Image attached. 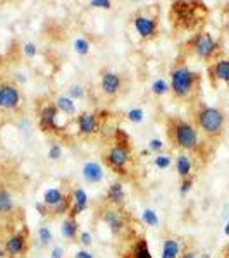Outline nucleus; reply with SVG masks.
I'll return each mask as SVG.
<instances>
[{"instance_id":"nucleus-1","label":"nucleus","mask_w":229,"mask_h":258,"mask_svg":"<svg viewBox=\"0 0 229 258\" xmlns=\"http://www.w3.org/2000/svg\"><path fill=\"white\" fill-rule=\"evenodd\" d=\"M209 9L202 2L180 0L173 2L169 11V21L176 31H197L205 23Z\"/></svg>"},{"instance_id":"nucleus-2","label":"nucleus","mask_w":229,"mask_h":258,"mask_svg":"<svg viewBox=\"0 0 229 258\" xmlns=\"http://www.w3.org/2000/svg\"><path fill=\"white\" fill-rule=\"evenodd\" d=\"M202 90V76L191 71L183 60H176L170 69V91L178 100L195 102Z\"/></svg>"},{"instance_id":"nucleus-3","label":"nucleus","mask_w":229,"mask_h":258,"mask_svg":"<svg viewBox=\"0 0 229 258\" xmlns=\"http://www.w3.org/2000/svg\"><path fill=\"white\" fill-rule=\"evenodd\" d=\"M193 124L207 140H219L226 129V114L217 107L197 103V109L193 112Z\"/></svg>"},{"instance_id":"nucleus-4","label":"nucleus","mask_w":229,"mask_h":258,"mask_svg":"<svg viewBox=\"0 0 229 258\" xmlns=\"http://www.w3.org/2000/svg\"><path fill=\"white\" fill-rule=\"evenodd\" d=\"M167 136L169 141L176 148L186 152H197L200 148V135L193 122L181 117H170L167 120Z\"/></svg>"},{"instance_id":"nucleus-5","label":"nucleus","mask_w":229,"mask_h":258,"mask_svg":"<svg viewBox=\"0 0 229 258\" xmlns=\"http://www.w3.org/2000/svg\"><path fill=\"white\" fill-rule=\"evenodd\" d=\"M186 47L190 48V52L193 53L195 57H198L200 60L205 62H215L220 59V43L214 36L210 35L209 31H198L195 33L193 36L188 40V45Z\"/></svg>"},{"instance_id":"nucleus-6","label":"nucleus","mask_w":229,"mask_h":258,"mask_svg":"<svg viewBox=\"0 0 229 258\" xmlns=\"http://www.w3.org/2000/svg\"><path fill=\"white\" fill-rule=\"evenodd\" d=\"M130 162H131V150L126 143H116L105 153V164L118 174H128Z\"/></svg>"},{"instance_id":"nucleus-7","label":"nucleus","mask_w":229,"mask_h":258,"mask_svg":"<svg viewBox=\"0 0 229 258\" xmlns=\"http://www.w3.org/2000/svg\"><path fill=\"white\" fill-rule=\"evenodd\" d=\"M100 217H102L103 222L109 226L110 232L114 236H121L128 227V220H126V214L119 209V207H105L102 212H100Z\"/></svg>"},{"instance_id":"nucleus-8","label":"nucleus","mask_w":229,"mask_h":258,"mask_svg":"<svg viewBox=\"0 0 229 258\" xmlns=\"http://www.w3.org/2000/svg\"><path fill=\"white\" fill-rule=\"evenodd\" d=\"M28 244H30V232H28V229H23V231L9 236V239H7L6 244H4V249H6L7 256L18 258L26 253Z\"/></svg>"},{"instance_id":"nucleus-9","label":"nucleus","mask_w":229,"mask_h":258,"mask_svg":"<svg viewBox=\"0 0 229 258\" xmlns=\"http://www.w3.org/2000/svg\"><path fill=\"white\" fill-rule=\"evenodd\" d=\"M57 115H59V110L55 107V102L53 103H45V105L40 107L38 110V126L43 133H53L59 131V126H57Z\"/></svg>"},{"instance_id":"nucleus-10","label":"nucleus","mask_w":229,"mask_h":258,"mask_svg":"<svg viewBox=\"0 0 229 258\" xmlns=\"http://www.w3.org/2000/svg\"><path fill=\"white\" fill-rule=\"evenodd\" d=\"M133 24H135L136 33H138L143 40H153L159 35V23H157L155 18L138 14L133 18Z\"/></svg>"},{"instance_id":"nucleus-11","label":"nucleus","mask_w":229,"mask_h":258,"mask_svg":"<svg viewBox=\"0 0 229 258\" xmlns=\"http://www.w3.org/2000/svg\"><path fill=\"white\" fill-rule=\"evenodd\" d=\"M207 73H209V80L212 86H217V83L229 85V59L220 57L215 62H212Z\"/></svg>"},{"instance_id":"nucleus-12","label":"nucleus","mask_w":229,"mask_h":258,"mask_svg":"<svg viewBox=\"0 0 229 258\" xmlns=\"http://www.w3.org/2000/svg\"><path fill=\"white\" fill-rule=\"evenodd\" d=\"M2 109L16 112L21 107V93L18 86L12 83H2Z\"/></svg>"},{"instance_id":"nucleus-13","label":"nucleus","mask_w":229,"mask_h":258,"mask_svg":"<svg viewBox=\"0 0 229 258\" xmlns=\"http://www.w3.org/2000/svg\"><path fill=\"white\" fill-rule=\"evenodd\" d=\"M100 88H102L103 93L107 97H118L123 90V78L118 73H112V71H107V73L102 74V80H100Z\"/></svg>"},{"instance_id":"nucleus-14","label":"nucleus","mask_w":229,"mask_h":258,"mask_svg":"<svg viewBox=\"0 0 229 258\" xmlns=\"http://www.w3.org/2000/svg\"><path fill=\"white\" fill-rule=\"evenodd\" d=\"M76 122H78V131H80L81 136L88 138V136H93L98 133V117L97 114H91V112H83L76 117Z\"/></svg>"},{"instance_id":"nucleus-15","label":"nucleus","mask_w":229,"mask_h":258,"mask_svg":"<svg viewBox=\"0 0 229 258\" xmlns=\"http://www.w3.org/2000/svg\"><path fill=\"white\" fill-rule=\"evenodd\" d=\"M71 198H73V205H71V210L68 215L76 219L78 215H80L81 212H85L86 207H88V195H86V191L83 188H76L73 191V195H71Z\"/></svg>"},{"instance_id":"nucleus-16","label":"nucleus","mask_w":229,"mask_h":258,"mask_svg":"<svg viewBox=\"0 0 229 258\" xmlns=\"http://www.w3.org/2000/svg\"><path fill=\"white\" fill-rule=\"evenodd\" d=\"M83 179L86 182H91V184L100 182L103 179V167L98 162H86L83 165Z\"/></svg>"},{"instance_id":"nucleus-17","label":"nucleus","mask_w":229,"mask_h":258,"mask_svg":"<svg viewBox=\"0 0 229 258\" xmlns=\"http://www.w3.org/2000/svg\"><path fill=\"white\" fill-rule=\"evenodd\" d=\"M124 188H123V182H112L107 189V195H105V200L107 203L112 207H121L124 203Z\"/></svg>"},{"instance_id":"nucleus-18","label":"nucleus","mask_w":229,"mask_h":258,"mask_svg":"<svg viewBox=\"0 0 229 258\" xmlns=\"http://www.w3.org/2000/svg\"><path fill=\"white\" fill-rule=\"evenodd\" d=\"M61 232L62 236H64L66 239H78V236H80V224H78V220L74 217H66L62 220V227H61Z\"/></svg>"},{"instance_id":"nucleus-19","label":"nucleus","mask_w":229,"mask_h":258,"mask_svg":"<svg viewBox=\"0 0 229 258\" xmlns=\"http://www.w3.org/2000/svg\"><path fill=\"white\" fill-rule=\"evenodd\" d=\"M181 243L174 238H167L164 239V244H162V255L160 258H180L181 256Z\"/></svg>"},{"instance_id":"nucleus-20","label":"nucleus","mask_w":229,"mask_h":258,"mask_svg":"<svg viewBox=\"0 0 229 258\" xmlns=\"http://www.w3.org/2000/svg\"><path fill=\"white\" fill-rule=\"evenodd\" d=\"M130 258H152L147 239L145 238L135 239V243L131 244V249H130Z\"/></svg>"},{"instance_id":"nucleus-21","label":"nucleus","mask_w":229,"mask_h":258,"mask_svg":"<svg viewBox=\"0 0 229 258\" xmlns=\"http://www.w3.org/2000/svg\"><path fill=\"white\" fill-rule=\"evenodd\" d=\"M191 169H193V162L188 155H178L176 159V172L181 179L191 177Z\"/></svg>"},{"instance_id":"nucleus-22","label":"nucleus","mask_w":229,"mask_h":258,"mask_svg":"<svg viewBox=\"0 0 229 258\" xmlns=\"http://www.w3.org/2000/svg\"><path fill=\"white\" fill-rule=\"evenodd\" d=\"M55 107H57V110L62 112L64 115H69V117L76 114V103H74V100H71L68 95H61V97H57Z\"/></svg>"},{"instance_id":"nucleus-23","label":"nucleus","mask_w":229,"mask_h":258,"mask_svg":"<svg viewBox=\"0 0 229 258\" xmlns=\"http://www.w3.org/2000/svg\"><path fill=\"white\" fill-rule=\"evenodd\" d=\"M14 210V200L7 189H0V215H9Z\"/></svg>"},{"instance_id":"nucleus-24","label":"nucleus","mask_w":229,"mask_h":258,"mask_svg":"<svg viewBox=\"0 0 229 258\" xmlns=\"http://www.w3.org/2000/svg\"><path fill=\"white\" fill-rule=\"evenodd\" d=\"M150 91H152L155 97H164L165 93L170 91V83H167L165 80H155L150 85Z\"/></svg>"},{"instance_id":"nucleus-25","label":"nucleus","mask_w":229,"mask_h":258,"mask_svg":"<svg viewBox=\"0 0 229 258\" xmlns=\"http://www.w3.org/2000/svg\"><path fill=\"white\" fill-rule=\"evenodd\" d=\"M141 219H143V222L147 224V226H150V227H157V226H159V222H160L157 212L152 210V209L143 210V214H141Z\"/></svg>"},{"instance_id":"nucleus-26","label":"nucleus","mask_w":229,"mask_h":258,"mask_svg":"<svg viewBox=\"0 0 229 258\" xmlns=\"http://www.w3.org/2000/svg\"><path fill=\"white\" fill-rule=\"evenodd\" d=\"M90 48H91V45L86 38H78L74 41V50H76L78 55H88Z\"/></svg>"},{"instance_id":"nucleus-27","label":"nucleus","mask_w":229,"mask_h":258,"mask_svg":"<svg viewBox=\"0 0 229 258\" xmlns=\"http://www.w3.org/2000/svg\"><path fill=\"white\" fill-rule=\"evenodd\" d=\"M38 241L41 246H48L50 244V241H52V232H50L48 227H45V226L38 227Z\"/></svg>"},{"instance_id":"nucleus-28","label":"nucleus","mask_w":229,"mask_h":258,"mask_svg":"<svg viewBox=\"0 0 229 258\" xmlns=\"http://www.w3.org/2000/svg\"><path fill=\"white\" fill-rule=\"evenodd\" d=\"M68 97H69L71 100H80V98L85 97V88H83L81 85H73V86H69Z\"/></svg>"},{"instance_id":"nucleus-29","label":"nucleus","mask_w":229,"mask_h":258,"mask_svg":"<svg viewBox=\"0 0 229 258\" xmlns=\"http://www.w3.org/2000/svg\"><path fill=\"white\" fill-rule=\"evenodd\" d=\"M126 117H128V120H130V122L140 124L141 120H143L145 114H143V110H141V109H131V110L126 114Z\"/></svg>"},{"instance_id":"nucleus-30","label":"nucleus","mask_w":229,"mask_h":258,"mask_svg":"<svg viewBox=\"0 0 229 258\" xmlns=\"http://www.w3.org/2000/svg\"><path fill=\"white\" fill-rule=\"evenodd\" d=\"M170 157L169 155H157L155 159H153V164H155L157 169H167L170 165Z\"/></svg>"},{"instance_id":"nucleus-31","label":"nucleus","mask_w":229,"mask_h":258,"mask_svg":"<svg viewBox=\"0 0 229 258\" xmlns=\"http://www.w3.org/2000/svg\"><path fill=\"white\" fill-rule=\"evenodd\" d=\"M191 188H193V176H191V177H186V179H181L180 193L183 195V197H185V195H188Z\"/></svg>"},{"instance_id":"nucleus-32","label":"nucleus","mask_w":229,"mask_h":258,"mask_svg":"<svg viewBox=\"0 0 229 258\" xmlns=\"http://www.w3.org/2000/svg\"><path fill=\"white\" fill-rule=\"evenodd\" d=\"M48 159L50 160H59L62 159V148L61 145H52L48 150Z\"/></svg>"},{"instance_id":"nucleus-33","label":"nucleus","mask_w":229,"mask_h":258,"mask_svg":"<svg viewBox=\"0 0 229 258\" xmlns=\"http://www.w3.org/2000/svg\"><path fill=\"white\" fill-rule=\"evenodd\" d=\"M23 52H24V55H26V57H35V55H36V52H38V48H36V45H35V43L28 41V43H24Z\"/></svg>"},{"instance_id":"nucleus-34","label":"nucleus","mask_w":229,"mask_h":258,"mask_svg":"<svg viewBox=\"0 0 229 258\" xmlns=\"http://www.w3.org/2000/svg\"><path fill=\"white\" fill-rule=\"evenodd\" d=\"M164 148V141L159 140V138H153L148 141V150L150 152H160V150Z\"/></svg>"},{"instance_id":"nucleus-35","label":"nucleus","mask_w":229,"mask_h":258,"mask_svg":"<svg viewBox=\"0 0 229 258\" xmlns=\"http://www.w3.org/2000/svg\"><path fill=\"white\" fill-rule=\"evenodd\" d=\"M90 6L91 7H97V9H110L112 2H110V0H91Z\"/></svg>"},{"instance_id":"nucleus-36","label":"nucleus","mask_w":229,"mask_h":258,"mask_svg":"<svg viewBox=\"0 0 229 258\" xmlns=\"http://www.w3.org/2000/svg\"><path fill=\"white\" fill-rule=\"evenodd\" d=\"M78 241H80L83 246H90L93 239H91V234L88 231H83V232H80V236H78Z\"/></svg>"},{"instance_id":"nucleus-37","label":"nucleus","mask_w":229,"mask_h":258,"mask_svg":"<svg viewBox=\"0 0 229 258\" xmlns=\"http://www.w3.org/2000/svg\"><path fill=\"white\" fill-rule=\"evenodd\" d=\"M35 207H36V210H38V214L41 215V217H47V215L50 214V209H48L47 205H45L43 202H41V203L38 202V203H36Z\"/></svg>"},{"instance_id":"nucleus-38","label":"nucleus","mask_w":229,"mask_h":258,"mask_svg":"<svg viewBox=\"0 0 229 258\" xmlns=\"http://www.w3.org/2000/svg\"><path fill=\"white\" fill-rule=\"evenodd\" d=\"M50 258H64V249L61 246H53L52 253H50Z\"/></svg>"},{"instance_id":"nucleus-39","label":"nucleus","mask_w":229,"mask_h":258,"mask_svg":"<svg viewBox=\"0 0 229 258\" xmlns=\"http://www.w3.org/2000/svg\"><path fill=\"white\" fill-rule=\"evenodd\" d=\"M180 258H197V251H193V249H186V251L181 253Z\"/></svg>"},{"instance_id":"nucleus-40","label":"nucleus","mask_w":229,"mask_h":258,"mask_svg":"<svg viewBox=\"0 0 229 258\" xmlns=\"http://www.w3.org/2000/svg\"><path fill=\"white\" fill-rule=\"evenodd\" d=\"M74 258H93V255H91L90 251H86V249H81V251L76 253V256Z\"/></svg>"},{"instance_id":"nucleus-41","label":"nucleus","mask_w":229,"mask_h":258,"mask_svg":"<svg viewBox=\"0 0 229 258\" xmlns=\"http://www.w3.org/2000/svg\"><path fill=\"white\" fill-rule=\"evenodd\" d=\"M220 258H229V243L222 248V251H220Z\"/></svg>"},{"instance_id":"nucleus-42","label":"nucleus","mask_w":229,"mask_h":258,"mask_svg":"<svg viewBox=\"0 0 229 258\" xmlns=\"http://www.w3.org/2000/svg\"><path fill=\"white\" fill-rule=\"evenodd\" d=\"M224 234H226V236H229V222L226 224V229H224Z\"/></svg>"},{"instance_id":"nucleus-43","label":"nucleus","mask_w":229,"mask_h":258,"mask_svg":"<svg viewBox=\"0 0 229 258\" xmlns=\"http://www.w3.org/2000/svg\"><path fill=\"white\" fill-rule=\"evenodd\" d=\"M0 256H6V249L4 248H0Z\"/></svg>"},{"instance_id":"nucleus-44","label":"nucleus","mask_w":229,"mask_h":258,"mask_svg":"<svg viewBox=\"0 0 229 258\" xmlns=\"http://www.w3.org/2000/svg\"><path fill=\"white\" fill-rule=\"evenodd\" d=\"M0 109H2V88H0Z\"/></svg>"},{"instance_id":"nucleus-45","label":"nucleus","mask_w":229,"mask_h":258,"mask_svg":"<svg viewBox=\"0 0 229 258\" xmlns=\"http://www.w3.org/2000/svg\"><path fill=\"white\" fill-rule=\"evenodd\" d=\"M23 258H26V256H23Z\"/></svg>"}]
</instances>
